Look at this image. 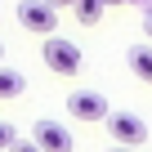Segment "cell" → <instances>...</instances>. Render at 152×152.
<instances>
[{
  "mask_svg": "<svg viewBox=\"0 0 152 152\" xmlns=\"http://www.w3.org/2000/svg\"><path fill=\"white\" fill-rule=\"evenodd\" d=\"M103 5H130V0H103Z\"/></svg>",
  "mask_w": 152,
  "mask_h": 152,
  "instance_id": "obj_13",
  "label": "cell"
},
{
  "mask_svg": "<svg viewBox=\"0 0 152 152\" xmlns=\"http://www.w3.org/2000/svg\"><path fill=\"white\" fill-rule=\"evenodd\" d=\"M14 14H18V27L31 31V36H54L58 31V9H49L45 0H23Z\"/></svg>",
  "mask_w": 152,
  "mask_h": 152,
  "instance_id": "obj_4",
  "label": "cell"
},
{
  "mask_svg": "<svg viewBox=\"0 0 152 152\" xmlns=\"http://www.w3.org/2000/svg\"><path fill=\"white\" fill-rule=\"evenodd\" d=\"M23 90H27V76L18 67H0V103H5V99H18Z\"/></svg>",
  "mask_w": 152,
  "mask_h": 152,
  "instance_id": "obj_7",
  "label": "cell"
},
{
  "mask_svg": "<svg viewBox=\"0 0 152 152\" xmlns=\"http://www.w3.org/2000/svg\"><path fill=\"white\" fill-rule=\"evenodd\" d=\"M103 125H107V134L116 139V148H130V152H134V148L148 143V121L134 116V112H107Z\"/></svg>",
  "mask_w": 152,
  "mask_h": 152,
  "instance_id": "obj_2",
  "label": "cell"
},
{
  "mask_svg": "<svg viewBox=\"0 0 152 152\" xmlns=\"http://www.w3.org/2000/svg\"><path fill=\"white\" fill-rule=\"evenodd\" d=\"M107 152H130V148H107Z\"/></svg>",
  "mask_w": 152,
  "mask_h": 152,
  "instance_id": "obj_14",
  "label": "cell"
},
{
  "mask_svg": "<svg viewBox=\"0 0 152 152\" xmlns=\"http://www.w3.org/2000/svg\"><path fill=\"white\" fill-rule=\"evenodd\" d=\"M40 58H45V67H49L54 76H76V72H81V63H85L81 45H76V40H63L58 31L40 40Z\"/></svg>",
  "mask_w": 152,
  "mask_h": 152,
  "instance_id": "obj_1",
  "label": "cell"
},
{
  "mask_svg": "<svg viewBox=\"0 0 152 152\" xmlns=\"http://www.w3.org/2000/svg\"><path fill=\"white\" fill-rule=\"evenodd\" d=\"M9 152H40V148H36V143H31V139H18V143H14V148H9Z\"/></svg>",
  "mask_w": 152,
  "mask_h": 152,
  "instance_id": "obj_10",
  "label": "cell"
},
{
  "mask_svg": "<svg viewBox=\"0 0 152 152\" xmlns=\"http://www.w3.org/2000/svg\"><path fill=\"white\" fill-rule=\"evenodd\" d=\"M67 112H72V121L94 125V121H107L112 103H107V94H99V90H72V94H67Z\"/></svg>",
  "mask_w": 152,
  "mask_h": 152,
  "instance_id": "obj_3",
  "label": "cell"
},
{
  "mask_svg": "<svg viewBox=\"0 0 152 152\" xmlns=\"http://www.w3.org/2000/svg\"><path fill=\"white\" fill-rule=\"evenodd\" d=\"M143 36H148V40H152V9H148V14H143Z\"/></svg>",
  "mask_w": 152,
  "mask_h": 152,
  "instance_id": "obj_11",
  "label": "cell"
},
{
  "mask_svg": "<svg viewBox=\"0 0 152 152\" xmlns=\"http://www.w3.org/2000/svg\"><path fill=\"white\" fill-rule=\"evenodd\" d=\"M103 0H76V5H72V14H76V23H85V27H94L99 18H103Z\"/></svg>",
  "mask_w": 152,
  "mask_h": 152,
  "instance_id": "obj_8",
  "label": "cell"
},
{
  "mask_svg": "<svg viewBox=\"0 0 152 152\" xmlns=\"http://www.w3.org/2000/svg\"><path fill=\"white\" fill-rule=\"evenodd\" d=\"M31 143H36L40 152H72V148H76L72 130H67L63 121H49V116H40V121L31 125Z\"/></svg>",
  "mask_w": 152,
  "mask_h": 152,
  "instance_id": "obj_5",
  "label": "cell"
},
{
  "mask_svg": "<svg viewBox=\"0 0 152 152\" xmlns=\"http://www.w3.org/2000/svg\"><path fill=\"white\" fill-rule=\"evenodd\" d=\"M18 143V134H14V125H5V121H0V152H9Z\"/></svg>",
  "mask_w": 152,
  "mask_h": 152,
  "instance_id": "obj_9",
  "label": "cell"
},
{
  "mask_svg": "<svg viewBox=\"0 0 152 152\" xmlns=\"http://www.w3.org/2000/svg\"><path fill=\"white\" fill-rule=\"evenodd\" d=\"M0 58H5V40H0Z\"/></svg>",
  "mask_w": 152,
  "mask_h": 152,
  "instance_id": "obj_15",
  "label": "cell"
},
{
  "mask_svg": "<svg viewBox=\"0 0 152 152\" xmlns=\"http://www.w3.org/2000/svg\"><path fill=\"white\" fill-rule=\"evenodd\" d=\"M125 63H130V72L139 76V81H148V85H152V45H148V40L130 45V49H125Z\"/></svg>",
  "mask_w": 152,
  "mask_h": 152,
  "instance_id": "obj_6",
  "label": "cell"
},
{
  "mask_svg": "<svg viewBox=\"0 0 152 152\" xmlns=\"http://www.w3.org/2000/svg\"><path fill=\"white\" fill-rule=\"evenodd\" d=\"M45 5H49V9H58V5H76V0H45Z\"/></svg>",
  "mask_w": 152,
  "mask_h": 152,
  "instance_id": "obj_12",
  "label": "cell"
}]
</instances>
